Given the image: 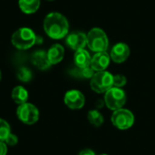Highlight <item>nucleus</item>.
<instances>
[{
  "label": "nucleus",
  "instance_id": "nucleus-10",
  "mask_svg": "<svg viewBox=\"0 0 155 155\" xmlns=\"http://www.w3.org/2000/svg\"><path fill=\"white\" fill-rule=\"evenodd\" d=\"M129 55H130V48L124 43H118L114 45L110 54L111 59L117 64H121L126 61Z\"/></svg>",
  "mask_w": 155,
  "mask_h": 155
},
{
  "label": "nucleus",
  "instance_id": "nucleus-28",
  "mask_svg": "<svg viewBox=\"0 0 155 155\" xmlns=\"http://www.w3.org/2000/svg\"><path fill=\"white\" fill-rule=\"evenodd\" d=\"M48 1H53V0H48Z\"/></svg>",
  "mask_w": 155,
  "mask_h": 155
},
{
  "label": "nucleus",
  "instance_id": "nucleus-23",
  "mask_svg": "<svg viewBox=\"0 0 155 155\" xmlns=\"http://www.w3.org/2000/svg\"><path fill=\"white\" fill-rule=\"evenodd\" d=\"M7 153V147L5 142L0 141V155H6Z\"/></svg>",
  "mask_w": 155,
  "mask_h": 155
},
{
  "label": "nucleus",
  "instance_id": "nucleus-7",
  "mask_svg": "<svg viewBox=\"0 0 155 155\" xmlns=\"http://www.w3.org/2000/svg\"><path fill=\"white\" fill-rule=\"evenodd\" d=\"M16 114L18 119L25 124H34L39 119V111L32 104L25 103L17 107Z\"/></svg>",
  "mask_w": 155,
  "mask_h": 155
},
{
  "label": "nucleus",
  "instance_id": "nucleus-25",
  "mask_svg": "<svg viewBox=\"0 0 155 155\" xmlns=\"http://www.w3.org/2000/svg\"><path fill=\"white\" fill-rule=\"evenodd\" d=\"M104 100H97V102L95 103V106H96V108L97 109H101V108H103L104 107Z\"/></svg>",
  "mask_w": 155,
  "mask_h": 155
},
{
  "label": "nucleus",
  "instance_id": "nucleus-9",
  "mask_svg": "<svg viewBox=\"0 0 155 155\" xmlns=\"http://www.w3.org/2000/svg\"><path fill=\"white\" fill-rule=\"evenodd\" d=\"M65 43L67 46L72 50L77 51L80 49H84V46L87 45V36L83 32L75 31L66 35Z\"/></svg>",
  "mask_w": 155,
  "mask_h": 155
},
{
  "label": "nucleus",
  "instance_id": "nucleus-6",
  "mask_svg": "<svg viewBox=\"0 0 155 155\" xmlns=\"http://www.w3.org/2000/svg\"><path fill=\"white\" fill-rule=\"evenodd\" d=\"M111 121L116 128L126 130L133 126L134 123V115L130 110L121 108L113 113Z\"/></svg>",
  "mask_w": 155,
  "mask_h": 155
},
{
  "label": "nucleus",
  "instance_id": "nucleus-2",
  "mask_svg": "<svg viewBox=\"0 0 155 155\" xmlns=\"http://www.w3.org/2000/svg\"><path fill=\"white\" fill-rule=\"evenodd\" d=\"M37 35L29 27H21L17 29L11 37L12 45L20 50L31 48L36 43Z\"/></svg>",
  "mask_w": 155,
  "mask_h": 155
},
{
  "label": "nucleus",
  "instance_id": "nucleus-11",
  "mask_svg": "<svg viewBox=\"0 0 155 155\" xmlns=\"http://www.w3.org/2000/svg\"><path fill=\"white\" fill-rule=\"evenodd\" d=\"M110 61H111V57L106 52H99L96 53L92 57L90 66L95 72L105 71V69L108 67L110 64Z\"/></svg>",
  "mask_w": 155,
  "mask_h": 155
},
{
  "label": "nucleus",
  "instance_id": "nucleus-22",
  "mask_svg": "<svg viewBox=\"0 0 155 155\" xmlns=\"http://www.w3.org/2000/svg\"><path fill=\"white\" fill-rule=\"evenodd\" d=\"M17 142H18L17 136L15 135V134H10L7 136V138L5 139V143L7 145H9V146H14V145H15V144L17 143Z\"/></svg>",
  "mask_w": 155,
  "mask_h": 155
},
{
  "label": "nucleus",
  "instance_id": "nucleus-1",
  "mask_svg": "<svg viewBox=\"0 0 155 155\" xmlns=\"http://www.w3.org/2000/svg\"><path fill=\"white\" fill-rule=\"evenodd\" d=\"M44 29L53 39H62L68 34L69 24L65 16L57 12L49 13L44 20Z\"/></svg>",
  "mask_w": 155,
  "mask_h": 155
},
{
  "label": "nucleus",
  "instance_id": "nucleus-14",
  "mask_svg": "<svg viewBox=\"0 0 155 155\" xmlns=\"http://www.w3.org/2000/svg\"><path fill=\"white\" fill-rule=\"evenodd\" d=\"M74 60V64L76 67L85 68V67L90 66L92 57L90 56V54L86 50L80 49V50L75 51Z\"/></svg>",
  "mask_w": 155,
  "mask_h": 155
},
{
  "label": "nucleus",
  "instance_id": "nucleus-4",
  "mask_svg": "<svg viewBox=\"0 0 155 155\" xmlns=\"http://www.w3.org/2000/svg\"><path fill=\"white\" fill-rule=\"evenodd\" d=\"M90 86L95 93L105 94L114 86V75L107 71L96 72L91 78Z\"/></svg>",
  "mask_w": 155,
  "mask_h": 155
},
{
  "label": "nucleus",
  "instance_id": "nucleus-8",
  "mask_svg": "<svg viewBox=\"0 0 155 155\" xmlns=\"http://www.w3.org/2000/svg\"><path fill=\"white\" fill-rule=\"evenodd\" d=\"M64 104L67 107L73 110L81 109L84 107L85 99L84 95L78 90H70L64 94Z\"/></svg>",
  "mask_w": 155,
  "mask_h": 155
},
{
  "label": "nucleus",
  "instance_id": "nucleus-16",
  "mask_svg": "<svg viewBox=\"0 0 155 155\" xmlns=\"http://www.w3.org/2000/svg\"><path fill=\"white\" fill-rule=\"evenodd\" d=\"M11 97L15 104L20 105V104L26 103V101L28 99V92L26 91V89L25 87L18 85L12 90Z\"/></svg>",
  "mask_w": 155,
  "mask_h": 155
},
{
  "label": "nucleus",
  "instance_id": "nucleus-15",
  "mask_svg": "<svg viewBox=\"0 0 155 155\" xmlns=\"http://www.w3.org/2000/svg\"><path fill=\"white\" fill-rule=\"evenodd\" d=\"M18 5L25 14L35 13L40 6V0H18Z\"/></svg>",
  "mask_w": 155,
  "mask_h": 155
},
{
  "label": "nucleus",
  "instance_id": "nucleus-3",
  "mask_svg": "<svg viewBox=\"0 0 155 155\" xmlns=\"http://www.w3.org/2000/svg\"><path fill=\"white\" fill-rule=\"evenodd\" d=\"M87 36V46L93 52L99 53V52H106L109 41L105 32L99 28L94 27L89 31L86 35Z\"/></svg>",
  "mask_w": 155,
  "mask_h": 155
},
{
  "label": "nucleus",
  "instance_id": "nucleus-17",
  "mask_svg": "<svg viewBox=\"0 0 155 155\" xmlns=\"http://www.w3.org/2000/svg\"><path fill=\"white\" fill-rule=\"evenodd\" d=\"M87 119L91 124L95 127H99L104 124V116L97 110H91L87 114Z\"/></svg>",
  "mask_w": 155,
  "mask_h": 155
},
{
  "label": "nucleus",
  "instance_id": "nucleus-18",
  "mask_svg": "<svg viewBox=\"0 0 155 155\" xmlns=\"http://www.w3.org/2000/svg\"><path fill=\"white\" fill-rule=\"evenodd\" d=\"M95 71L91 67H85V68H79L76 67L75 69H74L72 71V74L74 76H78V77H83V78H92L94 76V74Z\"/></svg>",
  "mask_w": 155,
  "mask_h": 155
},
{
  "label": "nucleus",
  "instance_id": "nucleus-12",
  "mask_svg": "<svg viewBox=\"0 0 155 155\" xmlns=\"http://www.w3.org/2000/svg\"><path fill=\"white\" fill-rule=\"evenodd\" d=\"M32 63L40 70H46L51 65L47 57V52L43 50H38L33 54Z\"/></svg>",
  "mask_w": 155,
  "mask_h": 155
},
{
  "label": "nucleus",
  "instance_id": "nucleus-5",
  "mask_svg": "<svg viewBox=\"0 0 155 155\" xmlns=\"http://www.w3.org/2000/svg\"><path fill=\"white\" fill-rule=\"evenodd\" d=\"M104 103L113 111L121 109L126 103V94L123 89L113 86L104 94Z\"/></svg>",
  "mask_w": 155,
  "mask_h": 155
},
{
  "label": "nucleus",
  "instance_id": "nucleus-13",
  "mask_svg": "<svg viewBox=\"0 0 155 155\" xmlns=\"http://www.w3.org/2000/svg\"><path fill=\"white\" fill-rule=\"evenodd\" d=\"M64 55V49L63 45L55 44L52 45L47 51V57L51 64H56L60 63Z\"/></svg>",
  "mask_w": 155,
  "mask_h": 155
},
{
  "label": "nucleus",
  "instance_id": "nucleus-27",
  "mask_svg": "<svg viewBox=\"0 0 155 155\" xmlns=\"http://www.w3.org/2000/svg\"><path fill=\"white\" fill-rule=\"evenodd\" d=\"M100 155H108V154H100Z\"/></svg>",
  "mask_w": 155,
  "mask_h": 155
},
{
  "label": "nucleus",
  "instance_id": "nucleus-20",
  "mask_svg": "<svg viewBox=\"0 0 155 155\" xmlns=\"http://www.w3.org/2000/svg\"><path fill=\"white\" fill-rule=\"evenodd\" d=\"M17 78L22 82H29L32 79V73L26 67H20L17 71Z\"/></svg>",
  "mask_w": 155,
  "mask_h": 155
},
{
  "label": "nucleus",
  "instance_id": "nucleus-21",
  "mask_svg": "<svg viewBox=\"0 0 155 155\" xmlns=\"http://www.w3.org/2000/svg\"><path fill=\"white\" fill-rule=\"evenodd\" d=\"M127 83V79L125 76L122 75V74H116L114 75V87H118V88H122L123 86H124Z\"/></svg>",
  "mask_w": 155,
  "mask_h": 155
},
{
  "label": "nucleus",
  "instance_id": "nucleus-26",
  "mask_svg": "<svg viewBox=\"0 0 155 155\" xmlns=\"http://www.w3.org/2000/svg\"><path fill=\"white\" fill-rule=\"evenodd\" d=\"M1 77H2V74H1V71H0V81H1Z\"/></svg>",
  "mask_w": 155,
  "mask_h": 155
},
{
  "label": "nucleus",
  "instance_id": "nucleus-19",
  "mask_svg": "<svg viewBox=\"0 0 155 155\" xmlns=\"http://www.w3.org/2000/svg\"><path fill=\"white\" fill-rule=\"evenodd\" d=\"M10 134H11V129L9 124L4 119L0 118V141L5 142Z\"/></svg>",
  "mask_w": 155,
  "mask_h": 155
},
{
  "label": "nucleus",
  "instance_id": "nucleus-24",
  "mask_svg": "<svg viewBox=\"0 0 155 155\" xmlns=\"http://www.w3.org/2000/svg\"><path fill=\"white\" fill-rule=\"evenodd\" d=\"M78 155H95V153H94V152L93 150H91V149H84V150L81 151Z\"/></svg>",
  "mask_w": 155,
  "mask_h": 155
}]
</instances>
